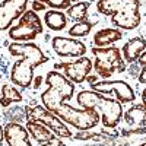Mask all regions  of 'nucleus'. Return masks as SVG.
<instances>
[{"label":"nucleus","mask_w":146,"mask_h":146,"mask_svg":"<svg viewBox=\"0 0 146 146\" xmlns=\"http://www.w3.org/2000/svg\"><path fill=\"white\" fill-rule=\"evenodd\" d=\"M9 53L21 57L19 62L12 66L10 80L22 89L29 88L34 80V69L48 62V57L42 53L40 45L34 42H12Z\"/></svg>","instance_id":"obj_1"},{"label":"nucleus","mask_w":146,"mask_h":146,"mask_svg":"<svg viewBox=\"0 0 146 146\" xmlns=\"http://www.w3.org/2000/svg\"><path fill=\"white\" fill-rule=\"evenodd\" d=\"M96 10L111 18V23L124 31L136 29L140 25V0H98Z\"/></svg>","instance_id":"obj_2"},{"label":"nucleus","mask_w":146,"mask_h":146,"mask_svg":"<svg viewBox=\"0 0 146 146\" xmlns=\"http://www.w3.org/2000/svg\"><path fill=\"white\" fill-rule=\"evenodd\" d=\"M45 85H48V88L41 94V102L50 111L73 98L75 85L63 73L57 70L48 72L45 76Z\"/></svg>","instance_id":"obj_3"},{"label":"nucleus","mask_w":146,"mask_h":146,"mask_svg":"<svg viewBox=\"0 0 146 146\" xmlns=\"http://www.w3.org/2000/svg\"><path fill=\"white\" fill-rule=\"evenodd\" d=\"M92 54L95 57L94 62V69L96 75L108 79L111 78L114 73H123L126 72V62L121 50L117 47H94Z\"/></svg>","instance_id":"obj_4"},{"label":"nucleus","mask_w":146,"mask_h":146,"mask_svg":"<svg viewBox=\"0 0 146 146\" xmlns=\"http://www.w3.org/2000/svg\"><path fill=\"white\" fill-rule=\"evenodd\" d=\"M53 113L66 124H70L78 130L94 129L101 121L100 113L94 108H75L69 104H62L53 110Z\"/></svg>","instance_id":"obj_5"},{"label":"nucleus","mask_w":146,"mask_h":146,"mask_svg":"<svg viewBox=\"0 0 146 146\" xmlns=\"http://www.w3.org/2000/svg\"><path fill=\"white\" fill-rule=\"evenodd\" d=\"M44 27L41 18L34 10H25L19 18L15 27H10L9 38L15 42H31L40 34H42Z\"/></svg>","instance_id":"obj_6"},{"label":"nucleus","mask_w":146,"mask_h":146,"mask_svg":"<svg viewBox=\"0 0 146 146\" xmlns=\"http://www.w3.org/2000/svg\"><path fill=\"white\" fill-rule=\"evenodd\" d=\"M25 118L27 120H34L38 121V123H42L44 126H47L54 135L60 139H70L73 135L70 129L67 127L66 123H63L53 111L47 110L44 105H34V107H27L25 108Z\"/></svg>","instance_id":"obj_7"},{"label":"nucleus","mask_w":146,"mask_h":146,"mask_svg":"<svg viewBox=\"0 0 146 146\" xmlns=\"http://www.w3.org/2000/svg\"><path fill=\"white\" fill-rule=\"evenodd\" d=\"M101 110V123L105 129H115L123 118V104L117 100L107 98L102 94L98 95L95 110Z\"/></svg>","instance_id":"obj_8"},{"label":"nucleus","mask_w":146,"mask_h":146,"mask_svg":"<svg viewBox=\"0 0 146 146\" xmlns=\"http://www.w3.org/2000/svg\"><path fill=\"white\" fill-rule=\"evenodd\" d=\"M91 89L96 91L102 95L114 92L115 100L121 104H129L136 100V94L130 85L124 80H102V82H95L91 83Z\"/></svg>","instance_id":"obj_9"},{"label":"nucleus","mask_w":146,"mask_h":146,"mask_svg":"<svg viewBox=\"0 0 146 146\" xmlns=\"http://www.w3.org/2000/svg\"><path fill=\"white\" fill-rule=\"evenodd\" d=\"M56 70H63V75L73 83H82L86 80L94 67L92 60L88 57H79L75 62H62L56 63Z\"/></svg>","instance_id":"obj_10"},{"label":"nucleus","mask_w":146,"mask_h":146,"mask_svg":"<svg viewBox=\"0 0 146 146\" xmlns=\"http://www.w3.org/2000/svg\"><path fill=\"white\" fill-rule=\"evenodd\" d=\"M29 0H3L0 3V31L10 29L13 22L27 10Z\"/></svg>","instance_id":"obj_11"},{"label":"nucleus","mask_w":146,"mask_h":146,"mask_svg":"<svg viewBox=\"0 0 146 146\" xmlns=\"http://www.w3.org/2000/svg\"><path fill=\"white\" fill-rule=\"evenodd\" d=\"M51 48L60 57H83L86 53V45L82 41L75 38H66V36H53Z\"/></svg>","instance_id":"obj_12"},{"label":"nucleus","mask_w":146,"mask_h":146,"mask_svg":"<svg viewBox=\"0 0 146 146\" xmlns=\"http://www.w3.org/2000/svg\"><path fill=\"white\" fill-rule=\"evenodd\" d=\"M5 142L7 146H32L27 127L18 121H9L5 126Z\"/></svg>","instance_id":"obj_13"},{"label":"nucleus","mask_w":146,"mask_h":146,"mask_svg":"<svg viewBox=\"0 0 146 146\" xmlns=\"http://www.w3.org/2000/svg\"><path fill=\"white\" fill-rule=\"evenodd\" d=\"M146 48V40L142 36H135L130 38L123 47H121V56H123L124 62L127 63H136L140 54L145 51Z\"/></svg>","instance_id":"obj_14"},{"label":"nucleus","mask_w":146,"mask_h":146,"mask_svg":"<svg viewBox=\"0 0 146 146\" xmlns=\"http://www.w3.org/2000/svg\"><path fill=\"white\" fill-rule=\"evenodd\" d=\"M123 38V32L118 28H102L96 31L94 35V44L95 47H111L114 42Z\"/></svg>","instance_id":"obj_15"},{"label":"nucleus","mask_w":146,"mask_h":146,"mask_svg":"<svg viewBox=\"0 0 146 146\" xmlns=\"http://www.w3.org/2000/svg\"><path fill=\"white\" fill-rule=\"evenodd\" d=\"M124 121L131 129L146 127V105L137 104L129 108L124 114Z\"/></svg>","instance_id":"obj_16"},{"label":"nucleus","mask_w":146,"mask_h":146,"mask_svg":"<svg viewBox=\"0 0 146 146\" xmlns=\"http://www.w3.org/2000/svg\"><path fill=\"white\" fill-rule=\"evenodd\" d=\"M27 130L34 137V140H36L38 143H45L56 137V135L47 126H44L42 123H38V121H34V120H27Z\"/></svg>","instance_id":"obj_17"},{"label":"nucleus","mask_w":146,"mask_h":146,"mask_svg":"<svg viewBox=\"0 0 146 146\" xmlns=\"http://www.w3.org/2000/svg\"><path fill=\"white\" fill-rule=\"evenodd\" d=\"M44 23L51 31H63L67 27V15L62 10L50 9L44 15Z\"/></svg>","instance_id":"obj_18"},{"label":"nucleus","mask_w":146,"mask_h":146,"mask_svg":"<svg viewBox=\"0 0 146 146\" xmlns=\"http://www.w3.org/2000/svg\"><path fill=\"white\" fill-rule=\"evenodd\" d=\"M75 140H95L98 143H107V142H111L114 139L118 137V133H108L105 130L102 131H86V130H80L78 131L75 136H72Z\"/></svg>","instance_id":"obj_19"},{"label":"nucleus","mask_w":146,"mask_h":146,"mask_svg":"<svg viewBox=\"0 0 146 146\" xmlns=\"http://www.w3.org/2000/svg\"><path fill=\"white\" fill-rule=\"evenodd\" d=\"M23 98H22L21 92L15 86H12V85H9V83H3L2 89H0V105H2L3 108L9 107L13 102H21Z\"/></svg>","instance_id":"obj_20"},{"label":"nucleus","mask_w":146,"mask_h":146,"mask_svg":"<svg viewBox=\"0 0 146 146\" xmlns=\"http://www.w3.org/2000/svg\"><path fill=\"white\" fill-rule=\"evenodd\" d=\"M89 6H91L89 2H79V3H76V5L70 6L69 9H66V15H67L70 19L76 21V22L86 21Z\"/></svg>","instance_id":"obj_21"},{"label":"nucleus","mask_w":146,"mask_h":146,"mask_svg":"<svg viewBox=\"0 0 146 146\" xmlns=\"http://www.w3.org/2000/svg\"><path fill=\"white\" fill-rule=\"evenodd\" d=\"M94 27L92 22H88V21H82V22H76L70 29H69V35L73 36V38H82V36H86L91 29Z\"/></svg>","instance_id":"obj_22"},{"label":"nucleus","mask_w":146,"mask_h":146,"mask_svg":"<svg viewBox=\"0 0 146 146\" xmlns=\"http://www.w3.org/2000/svg\"><path fill=\"white\" fill-rule=\"evenodd\" d=\"M40 2H42L45 6H50L51 9H56V10H64L72 6L70 0H40Z\"/></svg>","instance_id":"obj_23"},{"label":"nucleus","mask_w":146,"mask_h":146,"mask_svg":"<svg viewBox=\"0 0 146 146\" xmlns=\"http://www.w3.org/2000/svg\"><path fill=\"white\" fill-rule=\"evenodd\" d=\"M41 146H64V143H63V140L60 139V137H54V139H51V140H48V142H45V143H41Z\"/></svg>","instance_id":"obj_24"},{"label":"nucleus","mask_w":146,"mask_h":146,"mask_svg":"<svg viewBox=\"0 0 146 146\" xmlns=\"http://www.w3.org/2000/svg\"><path fill=\"white\" fill-rule=\"evenodd\" d=\"M32 10L34 12H42V10H45V5L42 2H40V0H34L32 2Z\"/></svg>","instance_id":"obj_25"},{"label":"nucleus","mask_w":146,"mask_h":146,"mask_svg":"<svg viewBox=\"0 0 146 146\" xmlns=\"http://www.w3.org/2000/svg\"><path fill=\"white\" fill-rule=\"evenodd\" d=\"M137 79H139V82H140V83L146 85V66H143V67L140 69V72H139V76H137Z\"/></svg>","instance_id":"obj_26"},{"label":"nucleus","mask_w":146,"mask_h":146,"mask_svg":"<svg viewBox=\"0 0 146 146\" xmlns=\"http://www.w3.org/2000/svg\"><path fill=\"white\" fill-rule=\"evenodd\" d=\"M42 80H44V79H42V76H40V75L36 76V78H34V88L38 89L41 85H42Z\"/></svg>","instance_id":"obj_27"},{"label":"nucleus","mask_w":146,"mask_h":146,"mask_svg":"<svg viewBox=\"0 0 146 146\" xmlns=\"http://www.w3.org/2000/svg\"><path fill=\"white\" fill-rule=\"evenodd\" d=\"M137 63L143 67V66H146V51H143L142 54H140V57L137 58Z\"/></svg>","instance_id":"obj_28"},{"label":"nucleus","mask_w":146,"mask_h":146,"mask_svg":"<svg viewBox=\"0 0 146 146\" xmlns=\"http://www.w3.org/2000/svg\"><path fill=\"white\" fill-rule=\"evenodd\" d=\"M3 140H5V127L0 126V146L3 145Z\"/></svg>","instance_id":"obj_29"},{"label":"nucleus","mask_w":146,"mask_h":146,"mask_svg":"<svg viewBox=\"0 0 146 146\" xmlns=\"http://www.w3.org/2000/svg\"><path fill=\"white\" fill-rule=\"evenodd\" d=\"M86 80H88L89 83H95V82H98V78H96V76H91V75H89V76L86 78Z\"/></svg>","instance_id":"obj_30"},{"label":"nucleus","mask_w":146,"mask_h":146,"mask_svg":"<svg viewBox=\"0 0 146 146\" xmlns=\"http://www.w3.org/2000/svg\"><path fill=\"white\" fill-rule=\"evenodd\" d=\"M142 104L146 105V88L142 91Z\"/></svg>","instance_id":"obj_31"},{"label":"nucleus","mask_w":146,"mask_h":146,"mask_svg":"<svg viewBox=\"0 0 146 146\" xmlns=\"http://www.w3.org/2000/svg\"><path fill=\"white\" fill-rule=\"evenodd\" d=\"M139 146H146V142H145V143H140Z\"/></svg>","instance_id":"obj_32"},{"label":"nucleus","mask_w":146,"mask_h":146,"mask_svg":"<svg viewBox=\"0 0 146 146\" xmlns=\"http://www.w3.org/2000/svg\"><path fill=\"white\" fill-rule=\"evenodd\" d=\"M70 2H78V0H70Z\"/></svg>","instance_id":"obj_33"},{"label":"nucleus","mask_w":146,"mask_h":146,"mask_svg":"<svg viewBox=\"0 0 146 146\" xmlns=\"http://www.w3.org/2000/svg\"><path fill=\"white\" fill-rule=\"evenodd\" d=\"M0 58H2V54H0Z\"/></svg>","instance_id":"obj_34"}]
</instances>
